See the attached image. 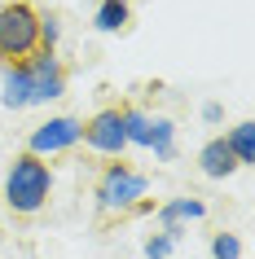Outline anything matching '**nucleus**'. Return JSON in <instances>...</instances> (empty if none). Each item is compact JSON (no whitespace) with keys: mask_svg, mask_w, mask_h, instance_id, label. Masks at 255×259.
I'll list each match as a JSON object with an SVG mask.
<instances>
[{"mask_svg":"<svg viewBox=\"0 0 255 259\" xmlns=\"http://www.w3.org/2000/svg\"><path fill=\"white\" fill-rule=\"evenodd\" d=\"M62 93H66V66H62V57L53 49H40L22 66H0V101H5V110L44 106V101H53Z\"/></svg>","mask_w":255,"mask_h":259,"instance_id":"1","label":"nucleus"},{"mask_svg":"<svg viewBox=\"0 0 255 259\" xmlns=\"http://www.w3.org/2000/svg\"><path fill=\"white\" fill-rule=\"evenodd\" d=\"M40 27L44 14L35 0H5L0 5V66H22L27 57L40 53Z\"/></svg>","mask_w":255,"mask_h":259,"instance_id":"2","label":"nucleus"},{"mask_svg":"<svg viewBox=\"0 0 255 259\" xmlns=\"http://www.w3.org/2000/svg\"><path fill=\"white\" fill-rule=\"evenodd\" d=\"M49 198H53V167L44 163L40 154L22 150L9 163V171H5V202H9V211L14 215H35V211L49 206Z\"/></svg>","mask_w":255,"mask_h":259,"instance_id":"3","label":"nucleus"},{"mask_svg":"<svg viewBox=\"0 0 255 259\" xmlns=\"http://www.w3.org/2000/svg\"><path fill=\"white\" fill-rule=\"evenodd\" d=\"M145 189H150V180L136 167H128L123 158L119 163H106L101 176H97V206H101L106 220H123V215H136V211H150V202H141Z\"/></svg>","mask_w":255,"mask_h":259,"instance_id":"4","label":"nucleus"},{"mask_svg":"<svg viewBox=\"0 0 255 259\" xmlns=\"http://www.w3.org/2000/svg\"><path fill=\"white\" fill-rule=\"evenodd\" d=\"M80 141H84V145H88L93 154H106V158H123V150H128V137H123V110H119V106L97 110L93 119L80 127Z\"/></svg>","mask_w":255,"mask_h":259,"instance_id":"5","label":"nucleus"},{"mask_svg":"<svg viewBox=\"0 0 255 259\" xmlns=\"http://www.w3.org/2000/svg\"><path fill=\"white\" fill-rule=\"evenodd\" d=\"M80 127L84 123L80 119H70V114H57V119H49V123H40L35 132H31V141H27V154H57V150H70V145H80Z\"/></svg>","mask_w":255,"mask_h":259,"instance_id":"6","label":"nucleus"},{"mask_svg":"<svg viewBox=\"0 0 255 259\" xmlns=\"http://www.w3.org/2000/svg\"><path fill=\"white\" fill-rule=\"evenodd\" d=\"M198 163H202V171L211 180H225V176H233L238 171V158H233V150L225 145V137H211L207 145L198 150Z\"/></svg>","mask_w":255,"mask_h":259,"instance_id":"7","label":"nucleus"},{"mask_svg":"<svg viewBox=\"0 0 255 259\" xmlns=\"http://www.w3.org/2000/svg\"><path fill=\"white\" fill-rule=\"evenodd\" d=\"M202 215H207V206L198 198H172V202L159 206V224L172 242H176V233H180V220H202Z\"/></svg>","mask_w":255,"mask_h":259,"instance_id":"8","label":"nucleus"},{"mask_svg":"<svg viewBox=\"0 0 255 259\" xmlns=\"http://www.w3.org/2000/svg\"><path fill=\"white\" fill-rule=\"evenodd\" d=\"M123 137H128V145H145L150 150V137H154V119H150L141 106H132V101H123Z\"/></svg>","mask_w":255,"mask_h":259,"instance_id":"9","label":"nucleus"},{"mask_svg":"<svg viewBox=\"0 0 255 259\" xmlns=\"http://www.w3.org/2000/svg\"><path fill=\"white\" fill-rule=\"evenodd\" d=\"M128 14H132V9H128V0H101V5H97V14H93V27L97 31H123L128 27Z\"/></svg>","mask_w":255,"mask_h":259,"instance_id":"10","label":"nucleus"},{"mask_svg":"<svg viewBox=\"0 0 255 259\" xmlns=\"http://www.w3.org/2000/svg\"><path fill=\"white\" fill-rule=\"evenodd\" d=\"M251 132H255L251 123H238V127H233V132L225 137V145L233 150V158H238V167L255 163V150H251Z\"/></svg>","mask_w":255,"mask_h":259,"instance_id":"11","label":"nucleus"},{"mask_svg":"<svg viewBox=\"0 0 255 259\" xmlns=\"http://www.w3.org/2000/svg\"><path fill=\"white\" fill-rule=\"evenodd\" d=\"M172 137H176V127H172V123H167V119H154V137H150V150H154V154H159V158H172Z\"/></svg>","mask_w":255,"mask_h":259,"instance_id":"12","label":"nucleus"},{"mask_svg":"<svg viewBox=\"0 0 255 259\" xmlns=\"http://www.w3.org/2000/svg\"><path fill=\"white\" fill-rule=\"evenodd\" d=\"M211 255L215 259H238L242 255V242L233 237V233H215V237H211Z\"/></svg>","mask_w":255,"mask_h":259,"instance_id":"13","label":"nucleus"},{"mask_svg":"<svg viewBox=\"0 0 255 259\" xmlns=\"http://www.w3.org/2000/svg\"><path fill=\"white\" fill-rule=\"evenodd\" d=\"M145 255H150V259H167V255H172V237H167V233L150 237V242H145Z\"/></svg>","mask_w":255,"mask_h":259,"instance_id":"14","label":"nucleus"}]
</instances>
